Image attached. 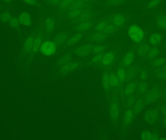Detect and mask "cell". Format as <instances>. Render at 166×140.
<instances>
[{"mask_svg": "<svg viewBox=\"0 0 166 140\" xmlns=\"http://www.w3.org/2000/svg\"><path fill=\"white\" fill-rule=\"evenodd\" d=\"M128 35L132 41L136 43H140L144 38V32L138 25L132 24L128 27Z\"/></svg>", "mask_w": 166, "mask_h": 140, "instance_id": "6da1fadb", "label": "cell"}, {"mask_svg": "<svg viewBox=\"0 0 166 140\" xmlns=\"http://www.w3.org/2000/svg\"><path fill=\"white\" fill-rule=\"evenodd\" d=\"M56 44L52 41H45L42 43L40 50L44 55L50 56L53 55L56 51Z\"/></svg>", "mask_w": 166, "mask_h": 140, "instance_id": "7a4b0ae2", "label": "cell"}, {"mask_svg": "<svg viewBox=\"0 0 166 140\" xmlns=\"http://www.w3.org/2000/svg\"><path fill=\"white\" fill-rule=\"evenodd\" d=\"M127 20L126 16L123 14H116L112 18L113 23L116 27H122Z\"/></svg>", "mask_w": 166, "mask_h": 140, "instance_id": "3957f363", "label": "cell"}, {"mask_svg": "<svg viewBox=\"0 0 166 140\" xmlns=\"http://www.w3.org/2000/svg\"><path fill=\"white\" fill-rule=\"evenodd\" d=\"M159 114L157 111L154 109H151L145 113L144 120L148 123H153L157 119Z\"/></svg>", "mask_w": 166, "mask_h": 140, "instance_id": "277c9868", "label": "cell"}, {"mask_svg": "<svg viewBox=\"0 0 166 140\" xmlns=\"http://www.w3.org/2000/svg\"><path fill=\"white\" fill-rule=\"evenodd\" d=\"M19 23L25 26H31L32 24V20L31 15L27 12H23L19 17Z\"/></svg>", "mask_w": 166, "mask_h": 140, "instance_id": "5b68a950", "label": "cell"}, {"mask_svg": "<svg viewBox=\"0 0 166 140\" xmlns=\"http://www.w3.org/2000/svg\"><path fill=\"white\" fill-rule=\"evenodd\" d=\"M92 51L91 45L90 44H85L79 47L76 52L80 56H85L89 55Z\"/></svg>", "mask_w": 166, "mask_h": 140, "instance_id": "8992f818", "label": "cell"}, {"mask_svg": "<svg viewBox=\"0 0 166 140\" xmlns=\"http://www.w3.org/2000/svg\"><path fill=\"white\" fill-rule=\"evenodd\" d=\"M156 22L158 27L162 29H166V15L159 12L157 14Z\"/></svg>", "mask_w": 166, "mask_h": 140, "instance_id": "52a82bcc", "label": "cell"}, {"mask_svg": "<svg viewBox=\"0 0 166 140\" xmlns=\"http://www.w3.org/2000/svg\"><path fill=\"white\" fill-rule=\"evenodd\" d=\"M91 18H92V14L90 12L85 10L84 12L76 20L75 22L78 24H80L81 23L90 21Z\"/></svg>", "mask_w": 166, "mask_h": 140, "instance_id": "ba28073f", "label": "cell"}, {"mask_svg": "<svg viewBox=\"0 0 166 140\" xmlns=\"http://www.w3.org/2000/svg\"><path fill=\"white\" fill-rule=\"evenodd\" d=\"M162 37L159 34H153L149 38L150 43L154 46H158L161 44Z\"/></svg>", "mask_w": 166, "mask_h": 140, "instance_id": "9c48e42d", "label": "cell"}, {"mask_svg": "<svg viewBox=\"0 0 166 140\" xmlns=\"http://www.w3.org/2000/svg\"><path fill=\"white\" fill-rule=\"evenodd\" d=\"M115 58V54L113 52H108L105 53L103 57L102 61L103 63L105 66H109L114 60Z\"/></svg>", "mask_w": 166, "mask_h": 140, "instance_id": "30bf717a", "label": "cell"}, {"mask_svg": "<svg viewBox=\"0 0 166 140\" xmlns=\"http://www.w3.org/2000/svg\"><path fill=\"white\" fill-rule=\"evenodd\" d=\"M85 5V2L83 1L82 0H74L68 9V10L69 11H76L83 9Z\"/></svg>", "mask_w": 166, "mask_h": 140, "instance_id": "8fae6325", "label": "cell"}, {"mask_svg": "<svg viewBox=\"0 0 166 140\" xmlns=\"http://www.w3.org/2000/svg\"><path fill=\"white\" fill-rule=\"evenodd\" d=\"M45 24L47 32H51L55 28L56 24L55 19L52 17H47L45 21Z\"/></svg>", "mask_w": 166, "mask_h": 140, "instance_id": "7c38bea8", "label": "cell"}, {"mask_svg": "<svg viewBox=\"0 0 166 140\" xmlns=\"http://www.w3.org/2000/svg\"><path fill=\"white\" fill-rule=\"evenodd\" d=\"M111 116L114 120H117L120 116L119 106L116 102H113L111 105Z\"/></svg>", "mask_w": 166, "mask_h": 140, "instance_id": "4fadbf2b", "label": "cell"}, {"mask_svg": "<svg viewBox=\"0 0 166 140\" xmlns=\"http://www.w3.org/2000/svg\"><path fill=\"white\" fill-rule=\"evenodd\" d=\"M92 22L90 21L85 22V23H81L80 24H78L76 27V30L79 33L87 31L90 29L92 27Z\"/></svg>", "mask_w": 166, "mask_h": 140, "instance_id": "5bb4252c", "label": "cell"}, {"mask_svg": "<svg viewBox=\"0 0 166 140\" xmlns=\"http://www.w3.org/2000/svg\"><path fill=\"white\" fill-rule=\"evenodd\" d=\"M80 64L78 62L76 63H72L71 64H68L65 66L62 67L61 69V72L63 74L68 73L69 72H71L73 70L76 69V68L79 67Z\"/></svg>", "mask_w": 166, "mask_h": 140, "instance_id": "9a60e30c", "label": "cell"}, {"mask_svg": "<svg viewBox=\"0 0 166 140\" xmlns=\"http://www.w3.org/2000/svg\"><path fill=\"white\" fill-rule=\"evenodd\" d=\"M34 41H35V38L33 36H29V37L27 38L24 43V48L26 51L30 52L32 50Z\"/></svg>", "mask_w": 166, "mask_h": 140, "instance_id": "2e32d148", "label": "cell"}, {"mask_svg": "<svg viewBox=\"0 0 166 140\" xmlns=\"http://www.w3.org/2000/svg\"><path fill=\"white\" fill-rule=\"evenodd\" d=\"M82 37V34L78 33L73 35L71 38L69 39L68 41H67V45H72L76 44L77 42H79V41L81 39Z\"/></svg>", "mask_w": 166, "mask_h": 140, "instance_id": "e0dca14e", "label": "cell"}, {"mask_svg": "<svg viewBox=\"0 0 166 140\" xmlns=\"http://www.w3.org/2000/svg\"><path fill=\"white\" fill-rule=\"evenodd\" d=\"M134 56V53L132 51H129L126 54L123 59V62L126 66H129L133 62Z\"/></svg>", "mask_w": 166, "mask_h": 140, "instance_id": "ac0fdd59", "label": "cell"}, {"mask_svg": "<svg viewBox=\"0 0 166 140\" xmlns=\"http://www.w3.org/2000/svg\"><path fill=\"white\" fill-rule=\"evenodd\" d=\"M133 113L130 109L127 110L124 114L123 118V122L125 126H128L133 120Z\"/></svg>", "mask_w": 166, "mask_h": 140, "instance_id": "d6986e66", "label": "cell"}, {"mask_svg": "<svg viewBox=\"0 0 166 140\" xmlns=\"http://www.w3.org/2000/svg\"><path fill=\"white\" fill-rule=\"evenodd\" d=\"M68 38V36L65 34H59L55 38V42L56 44L64 45L65 43H67Z\"/></svg>", "mask_w": 166, "mask_h": 140, "instance_id": "ffe728a7", "label": "cell"}, {"mask_svg": "<svg viewBox=\"0 0 166 140\" xmlns=\"http://www.w3.org/2000/svg\"><path fill=\"white\" fill-rule=\"evenodd\" d=\"M141 138L142 140H157L158 138L155 134H152L151 132L144 131L141 133Z\"/></svg>", "mask_w": 166, "mask_h": 140, "instance_id": "44dd1931", "label": "cell"}, {"mask_svg": "<svg viewBox=\"0 0 166 140\" xmlns=\"http://www.w3.org/2000/svg\"><path fill=\"white\" fill-rule=\"evenodd\" d=\"M74 1V0H61L58 5L59 8L62 10H68Z\"/></svg>", "mask_w": 166, "mask_h": 140, "instance_id": "7402d4cb", "label": "cell"}, {"mask_svg": "<svg viewBox=\"0 0 166 140\" xmlns=\"http://www.w3.org/2000/svg\"><path fill=\"white\" fill-rule=\"evenodd\" d=\"M85 10L81 9L76 11H69L68 14V17L72 20H76L84 12Z\"/></svg>", "mask_w": 166, "mask_h": 140, "instance_id": "603a6c76", "label": "cell"}, {"mask_svg": "<svg viewBox=\"0 0 166 140\" xmlns=\"http://www.w3.org/2000/svg\"><path fill=\"white\" fill-rule=\"evenodd\" d=\"M116 29V26L113 23H108L103 31V33L105 34V35H111L114 33Z\"/></svg>", "mask_w": 166, "mask_h": 140, "instance_id": "cb8c5ba5", "label": "cell"}, {"mask_svg": "<svg viewBox=\"0 0 166 140\" xmlns=\"http://www.w3.org/2000/svg\"><path fill=\"white\" fill-rule=\"evenodd\" d=\"M109 78H110V85L115 87L118 86L120 84V81L116 74H111L109 76Z\"/></svg>", "mask_w": 166, "mask_h": 140, "instance_id": "d4e9b609", "label": "cell"}, {"mask_svg": "<svg viewBox=\"0 0 166 140\" xmlns=\"http://www.w3.org/2000/svg\"><path fill=\"white\" fill-rule=\"evenodd\" d=\"M136 90L135 84L134 83H131L127 86L125 91V95L127 96H130L134 93Z\"/></svg>", "mask_w": 166, "mask_h": 140, "instance_id": "484cf974", "label": "cell"}, {"mask_svg": "<svg viewBox=\"0 0 166 140\" xmlns=\"http://www.w3.org/2000/svg\"><path fill=\"white\" fill-rule=\"evenodd\" d=\"M42 43V38L41 37H37L35 38L33 48V50L34 53H37L38 51V50L41 48Z\"/></svg>", "mask_w": 166, "mask_h": 140, "instance_id": "4316f807", "label": "cell"}, {"mask_svg": "<svg viewBox=\"0 0 166 140\" xmlns=\"http://www.w3.org/2000/svg\"><path fill=\"white\" fill-rule=\"evenodd\" d=\"M106 35L105 34L97 31L93 34V38L95 41H102L105 40V38H106Z\"/></svg>", "mask_w": 166, "mask_h": 140, "instance_id": "83f0119b", "label": "cell"}, {"mask_svg": "<svg viewBox=\"0 0 166 140\" xmlns=\"http://www.w3.org/2000/svg\"><path fill=\"white\" fill-rule=\"evenodd\" d=\"M103 85L104 87L106 90H108L109 89L110 86V78H109V75L108 73H104V77H103Z\"/></svg>", "mask_w": 166, "mask_h": 140, "instance_id": "f1b7e54d", "label": "cell"}, {"mask_svg": "<svg viewBox=\"0 0 166 140\" xmlns=\"http://www.w3.org/2000/svg\"><path fill=\"white\" fill-rule=\"evenodd\" d=\"M150 48L149 46L148 45H142L140 46L138 50L139 55L141 56H144L148 53Z\"/></svg>", "mask_w": 166, "mask_h": 140, "instance_id": "f546056e", "label": "cell"}, {"mask_svg": "<svg viewBox=\"0 0 166 140\" xmlns=\"http://www.w3.org/2000/svg\"><path fill=\"white\" fill-rule=\"evenodd\" d=\"M159 53V49H158L157 47H154L152 48H150L148 53V55L150 58L153 59V58H155V56H157Z\"/></svg>", "mask_w": 166, "mask_h": 140, "instance_id": "4dcf8cb0", "label": "cell"}, {"mask_svg": "<svg viewBox=\"0 0 166 140\" xmlns=\"http://www.w3.org/2000/svg\"><path fill=\"white\" fill-rule=\"evenodd\" d=\"M161 0H151L147 5V9L152 10L155 9L160 4Z\"/></svg>", "mask_w": 166, "mask_h": 140, "instance_id": "1f68e13d", "label": "cell"}, {"mask_svg": "<svg viewBox=\"0 0 166 140\" xmlns=\"http://www.w3.org/2000/svg\"><path fill=\"white\" fill-rule=\"evenodd\" d=\"M117 76L118 77L120 80V81H124L126 78V72L124 69L122 68L119 69L118 71Z\"/></svg>", "mask_w": 166, "mask_h": 140, "instance_id": "d6a6232c", "label": "cell"}, {"mask_svg": "<svg viewBox=\"0 0 166 140\" xmlns=\"http://www.w3.org/2000/svg\"><path fill=\"white\" fill-rule=\"evenodd\" d=\"M158 94L155 92H152L147 96V99L150 102H155L158 99Z\"/></svg>", "mask_w": 166, "mask_h": 140, "instance_id": "836d02e7", "label": "cell"}, {"mask_svg": "<svg viewBox=\"0 0 166 140\" xmlns=\"http://www.w3.org/2000/svg\"><path fill=\"white\" fill-rule=\"evenodd\" d=\"M108 23L106 21H102L98 23L96 27V30L98 32L103 33V31L104 30L106 25H108Z\"/></svg>", "mask_w": 166, "mask_h": 140, "instance_id": "e575fe53", "label": "cell"}, {"mask_svg": "<svg viewBox=\"0 0 166 140\" xmlns=\"http://www.w3.org/2000/svg\"><path fill=\"white\" fill-rule=\"evenodd\" d=\"M125 1L126 0H106V2L111 6H118Z\"/></svg>", "mask_w": 166, "mask_h": 140, "instance_id": "d590c367", "label": "cell"}, {"mask_svg": "<svg viewBox=\"0 0 166 140\" xmlns=\"http://www.w3.org/2000/svg\"><path fill=\"white\" fill-rule=\"evenodd\" d=\"M11 18H12V16L9 12H5L0 15V20L2 22H9V20Z\"/></svg>", "mask_w": 166, "mask_h": 140, "instance_id": "8d00e7d4", "label": "cell"}, {"mask_svg": "<svg viewBox=\"0 0 166 140\" xmlns=\"http://www.w3.org/2000/svg\"><path fill=\"white\" fill-rule=\"evenodd\" d=\"M104 50V47L100 45H97L92 49V53L94 55H95L96 54L103 53Z\"/></svg>", "mask_w": 166, "mask_h": 140, "instance_id": "74e56055", "label": "cell"}, {"mask_svg": "<svg viewBox=\"0 0 166 140\" xmlns=\"http://www.w3.org/2000/svg\"><path fill=\"white\" fill-rule=\"evenodd\" d=\"M19 19L16 17H12L9 20V24L11 27H17L19 24Z\"/></svg>", "mask_w": 166, "mask_h": 140, "instance_id": "f35d334b", "label": "cell"}, {"mask_svg": "<svg viewBox=\"0 0 166 140\" xmlns=\"http://www.w3.org/2000/svg\"><path fill=\"white\" fill-rule=\"evenodd\" d=\"M104 56V54L103 53L96 54V55H94L93 59H92V62H93V63H98V62H100L101 60L103 59Z\"/></svg>", "mask_w": 166, "mask_h": 140, "instance_id": "ab89813d", "label": "cell"}, {"mask_svg": "<svg viewBox=\"0 0 166 140\" xmlns=\"http://www.w3.org/2000/svg\"><path fill=\"white\" fill-rule=\"evenodd\" d=\"M166 63V59L163 58H159V59H157L154 61V66H161L165 64Z\"/></svg>", "mask_w": 166, "mask_h": 140, "instance_id": "60d3db41", "label": "cell"}, {"mask_svg": "<svg viewBox=\"0 0 166 140\" xmlns=\"http://www.w3.org/2000/svg\"><path fill=\"white\" fill-rule=\"evenodd\" d=\"M71 59V57H69L68 56H65L64 58H62L61 59V60H60V64L64 65L67 63V62H68Z\"/></svg>", "mask_w": 166, "mask_h": 140, "instance_id": "b9f144b4", "label": "cell"}, {"mask_svg": "<svg viewBox=\"0 0 166 140\" xmlns=\"http://www.w3.org/2000/svg\"><path fill=\"white\" fill-rule=\"evenodd\" d=\"M147 85L142 83L141 85H140V88H139V90L141 93H144L146 92V89H147Z\"/></svg>", "mask_w": 166, "mask_h": 140, "instance_id": "7bdbcfd3", "label": "cell"}, {"mask_svg": "<svg viewBox=\"0 0 166 140\" xmlns=\"http://www.w3.org/2000/svg\"><path fill=\"white\" fill-rule=\"evenodd\" d=\"M61 1V0H48V2L54 6H57L58 5Z\"/></svg>", "mask_w": 166, "mask_h": 140, "instance_id": "ee69618b", "label": "cell"}, {"mask_svg": "<svg viewBox=\"0 0 166 140\" xmlns=\"http://www.w3.org/2000/svg\"><path fill=\"white\" fill-rule=\"evenodd\" d=\"M140 77H141V79L142 80H144L145 79H147L148 77V73L146 71H143L141 73V76H140Z\"/></svg>", "mask_w": 166, "mask_h": 140, "instance_id": "f6af8a7d", "label": "cell"}, {"mask_svg": "<svg viewBox=\"0 0 166 140\" xmlns=\"http://www.w3.org/2000/svg\"><path fill=\"white\" fill-rule=\"evenodd\" d=\"M22 1L30 5H34L35 4V0H22Z\"/></svg>", "mask_w": 166, "mask_h": 140, "instance_id": "bcb514c9", "label": "cell"}, {"mask_svg": "<svg viewBox=\"0 0 166 140\" xmlns=\"http://www.w3.org/2000/svg\"><path fill=\"white\" fill-rule=\"evenodd\" d=\"M161 111L162 113L164 114V115L166 116V108H163L161 109Z\"/></svg>", "mask_w": 166, "mask_h": 140, "instance_id": "7dc6e473", "label": "cell"}, {"mask_svg": "<svg viewBox=\"0 0 166 140\" xmlns=\"http://www.w3.org/2000/svg\"><path fill=\"white\" fill-rule=\"evenodd\" d=\"M161 74L162 75V76H161V77L166 78V73H162Z\"/></svg>", "mask_w": 166, "mask_h": 140, "instance_id": "c3c4849f", "label": "cell"}, {"mask_svg": "<svg viewBox=\"0 0 166 140\" xmlns=\"http://www.w3.org/2000/svg\"><path fill=\"white\" fill-rule=\"evenodd\" d=\"M3 1L5 2H9L12 1V0H2Z\"/></svg>", "mask_w": 166, "mask_h": 140, "instance_id": "681fc988", "label": "cell"}, {"mask_svg": "<svg viewBox=\"0 0 166 140\" xmlns=\"http://www.w3.org/2000/svg\"><path fill=\"white\" fill-rule=\"evenodd\" d=\"M164 124H165V127H166V119H165V120H164Z\"/></svg>", "mask_w": 166, "mask_h": 140, "instance_id": "f907efd6", "label": "cell"}, {"mask_svg": "<svg viewBox=\"0 0 166 140\" xmlns=\"http://www.w3.org/2000/svg\"><path fill=\"white\" fill-rule=\"evenodd\" d=\"M82 1L85 2H87L89 1V0H82Z\"/></svg>", "mask_w": 166, "mask_h": 140, "instance_id": "816d5d0a", "label": "cell"}, {"mask_svg": "<svg viewBox=\"0 0 166 140\" xmlns=\"http://www.w3.org/2000/svg\"><path fill=\"white\" fill-rule=\"evenodd\" d=\"M138 1H144V0H138Z\"/></svg>", "mask_w": 166, "mask_h": 140, "instance_id": "f5cc1de1", "label": "cell"}, {"mask_svg": "<svg viewBox=\"0 0 166 140\" xmlns=\"http://www.w3.org/2000/svg\"><path fill=\"white\" fill-rule=\"evenodd\" d=\"M165 69H166V66H165Z\"/></svg>", "mask_w": 166, "mask_h": 140, "instance_id": "db71d44e", "label": "cell"}, {"mask_svg": "<svg viewBox=\"0 0 166 140\" xmlns=\"http://www.w3.org/2000/svg\"></svg>", "mask_w": 166, "mask_h": 140, "instance_id": "11a10c76", "label": "cell"}]
</instances>
